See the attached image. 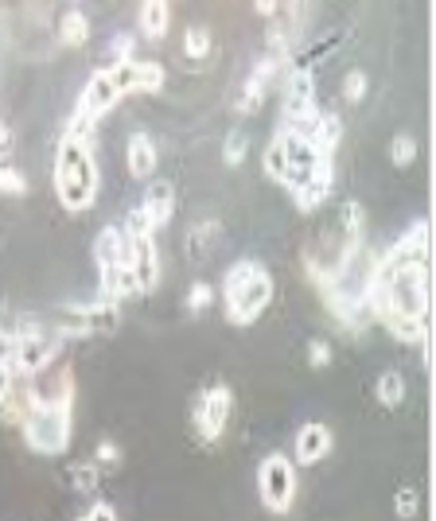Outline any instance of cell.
Returning a JSON list of instances; mask_svg holds the SVG:
<instances>
[{
	"mask_svg": "<svg viewBox=\"0 0 436 521\" xmlns=\"http://www.w3.org/2000/svg\"><path fill=\"white\" fill-rule=\"evenodd\" d=\"M55 195L63 210L94 207L98 195V164H94V144L82 137H63L59 140V156H55Z\"/></svg>",
	"mask_w": 436,
	"mask_h": 521,
	"instance_id": "cell-1",
	"label": "cell"
},
{
	"mask_svg": "<svg viewBox=\"0 0 436 521\" xmlns=\"http://www.w3.org/2000/svg\"><path fill=\"white\" fill-rule=\"evenodd\" d=\"M222 304H226L230 323H238V327L254 323L257 315L273 304V277L257 261L230 265L222 277Z\"/></svg>",
	"mask_w": 436,
	"mask_h": 521,
	"instance_id": "cell-2",
	"label": "cell"
},
{
	"mask_svg": "<svg viewBox=\"0 0 436 521\" xmlns=\"http://www.w3.org/2000/svg\"><path fill=\"white\" fill-rule=\"evenodd\" d=\"M24 444L36 455H63L71 448V409L63 405H36L24 424Z\"/></svg>",
	"mask_w": 436,
	"mask_h": 521,
	"instance_id": "cell-3",
	"label": "cell"
},
{
	"mask_svg": "<svg viewBox=\"0 0 436 521\" xmlns=\"http://www.w3.org/2000/svg\"><path fill=\"white\" fill-rule=\"evenodd\" d=\"M257 494H261L265 510H273V514L289 510L292 498H296V463L289 455L273 452L261 459V467H257Z\"/></svg>",
	"mask_w": 436,
	"mask_h": 521,
	"instance_id": "cell-4",
	"label": "cell"
},
{
	"mask_svg": "<svg viewBox=\"0 0 436 521\" xmlns=\"http://www.w3.org/2000/svg\"><path fill=\"white\" fill-rule=\"evenodd\" d=\"M59 335L55 331H43V327H24L16 331V358H12V370L16 378H39L55 358H59Z\"/></svg>",
	"mask_w": 436,
	"mask_h": 521,
	"instance_id": "cell-5",
	"label": "cell"
},
{
	"mask_svg": "<svg viewBox=\"0 0 436 521\" xmlns=\"http://www.w3.org/2000/svg\"><path fill=\"white\" fill-rule=\"evenodd\" d=\"M230 413H234V393L226 385L203 389L195 397V405H191V424H195L199 440L203 444H218L222 432H226V424H230Z\"/></svg>",
	"mask_w": 436,
	"mask_h": 521,
	"instance_id": "cell-6",
	"label": "cell"
},
{
	"mask_svg": "<svg viewBox=\"0 0 436 521\" xmlns=\"http://www.w3.org/2000/svg\"><path fill=\"white\" fill-rule=\"evenodd\" d=\"M285 55L289 51H281V47H269L265 51V59L257 63L250 74H246V82H242V94H238V113H257L261 102H265V94L273 90V78H277V70L285 67Z\"/></svg>",
	"mask_w": 436,
	"mask_h": 521,
	"instance_id": "cell-7",
	"label": "cell"
},
{
	"mask_svg": "<svg viewBox=\"0 0 436 521\" xmlns=\"http://www.w3.org/2000/svg\"><path fill=\"white\" fill-rule=\"evenodd\" d=\"M109 74H113L121 98L125 94H156L164 86V67L160 63H137V59H129V63H113Z\"/></svg>",
	"mask_w": 436,
	"mask_h": 521,
	"instance_id": "cell-8",
	"label": "cell"
},
{
	"mask_svg": "<svg viewBox=\"0 0 436 521\" xmlns=\"http://www.w3.org/2000/svg\"><path fill=\"white\" fill-rule=\"evenodd\" d=\"M331 444H335L331 428L320 424V420H308V424L296 432V440H292V463H296V467H316L320 459H327Z\"/></svg>",
	"mask_w": 436,
	"mask_h": 521,
	"instance_id": "cell-9",
	"label": "cell"
},
{
	"mask_svg": "<svg viewBox=\"0 0 436 521\" xmlns=\"http://www.w3.org/2000/svg\"><path fill=\"white\" fill-rule=\"evenodd\" d=\"M141 210L148 214L152 230H164V226L172 222V214H176V183H168V179H148Z\"/></svg>",
	"mask_w": 436,
	"mask_h": 521,
	"instance_id": "cell-10",
	"label": "cell"
},
{
	"mask_svg": "<svg viewBox=\"0 0 436 521\" xmlns=\"http://www.w3.org/2000/svg\"><path fill=\"white\" fill-rule=\"evenodd\" d=\"M129 269H133V277H137V288L148 292V288H156V280H160V253H156V234L152 238H129Z\"/></svg>",
	"mask_w": 436,
	"mask_h": 521,
	"instance_id": "cell-11",
	"label": "cell"
},
{
	"mask_svg": "<svg viewBox=\"0 0 436 521\" xmlns=\"http://www.w3.org/2000/svg\"><path fill=\"white\" fill-rule=\"evenodd\" d=\"M129 234L121 226H106L98 238H94V261H98V273L113 269V265H129Z\"/></svg>",
	"mask_w": 436,
	"mask_h": 521,
	"instance_id": "cell-12",
	"label": "cell"
},
{
	"mask_svg": "<svg viewBox=\"0 0 436 521\" xmlns=\"http://www.w3.org/2000/svg\"><path fill=\"white\" fill-rule=\"evenodd\" d=\"M156 144H152V137L148 133H133L129 137V144H125V164H129V175L133 179H156Z\"/></svg>",
	"mask_w": 436,
	"mask_h": 521,
	"instance_id": "cell-13",
	"label": "cell"
},
{
	"mask_svg": "<svg viewBox=\"0 0 436 521\" xmlns=\"http://www.w3.org/2000/svg\"><path fill=\"white\" fill-rule=\"evenodd\" d=\"M331 175H335V172H331V160H327L324 168L312 175V179H308L300 191H292V195H296V207L304 210V214H308V210L324 207V199L331 195Z\"/></svg>",
	"mask_w": 436,
	"mask_h": 521,
	"instance_id": "cell-14",
	"label": "cell"
},
{
	"mask_svg": "<svg viewBox=\"0 0 436 521\" xmlns=\"http://www.w3.org/2000/svg\"><path fill=\"white\" fill-rule=\"evenodd\" d=\"M308 140H312V148L320 152V156H335V148H339V140H343V121L335 117V113H320L316 117V125H312V133H308Z\"/></svg>",
	"mask_w": 436,
	"mask_h": 521,
	"instance_id": "cell-15",
	"label": "cell"
},
{
	"mask_svg": "<svg viewBox=\"0 0 436 521\" xmlns=\"http://www.w3.org/2000/svg\"><path fill=\"white\" fill-rule=\"evenodd\" d=\"M137 292H141V288H137V277H133V269H129V265L102 269V300L121 304L125 296H137Z\"/></svg>",
	"mask_w": 436,
	"mask_h": 521,
	"instance_id": "cell-16",
	"label": "cell"
},
{
	"mask_svg": "<svg viewBox=\"0 0 436 521\" xmlns=\"http://www.w3.org/2000/svg\"><path fill=\"white\" fill-rule=\"evenodd\" d=\"M382 323H386V331H390L394 339L409 343V347H425V343H429V323H425V319H413V315H386Z\"/></svg>",
	"mask_w": 436,
	"mask_h": 521,
	"instance_id": "cell-17",
	"label": "cell"
},
{
	"mask_svg": "<svg viewBox=\"0 0 436 521\" xmlns=\"http://www.w3.org/2000/svg\"><path fill=\"white\" fill-rule=\"evenodd\" d=\"M168 24H172L168 0H141V35L145 39H164Z\"/></svg>",
	"mask_w": 436,
	"mask_h": 521,
	"instance_id": "cell-18",
	"label": "cell"
},
{
	"mask_svg": "<svg viewBox=\"0 0 436 521\" xmlns=\"http://www.w3.org/2000/svg\"><path fill=\"white\" fill-rule=\"evenodd\" d=\"M59 43L63 47H82V43H90V20L71 8V12H63L59 16Z\"/></svg>",
	"mask_w": 436,
	"mask_h": 521,
	"instance_id": "cell-19",
	"label": "cell"
},
{
	"mask_svg": "<svg viewBox=\"0 0 436 521\" xmlns=\"http://www.w3.org/2000/svg\"><path fill=\"white\" fill-rule=\"evenodd\" d=\"M374 393H378V401L386 405V409H398L401 401H405V378H401L398 370H386L378 385H374Z\"/></svg>",
	"mask_w": 436,
	"mask_h": 521,
	"instance_id": "cell-20",
	"label": "cell"
},
{
	"mask_svg": "<svg viewBox=\"0 0 436 521\" xmlns=\"http://www.w3.org/2000/svg\"><path fill=\"white\" fill-rule=\"evenodd\" d=\"M215 238H218V222H199V226L187 234V253H191L195 261H203V257L211 253Z\"/></svg>",
	"mask_w": 436,
	"mask_h": 521,
	"instance_id": "cell-21",
	"label": "cell"
},
{
	"mask_svg": "<svg viewBox=\"0 0 436 521\" xmlns=\"http://www.w3.org/2000/svg\"><path fill=\"white\" fill-rule=\"evenodd\" d=\"M246 156H250V137H246L242 129H230V133H226V144H222V160H226V168H238Z\"/></svg>",
	"mask_w": 436,
	"mask_h": 521,
	"instance_id": "cell-22",
	"label": "cell"
},
{
	"mask_svg": "<svg viewBox=\"0 0 436 521\" xmlns=\"http://www.w3.org/2000/svg\"><path fill=\"white\" fill-rule=\"evenodd\" d=\"M285 172H289V160H285V140L273 137V140H269V148H265V175L281 183V179H285Z\"/></svg>",
	"mask_w": 436,
	"mask_h": 521,
	"instance_id": "cell-23",
	"label": "cell"
},
{
	"mask_svg": "<svg viewBox=\"0 0 436 521\" xmlns=\"http://www.w3.org/2000/svg\"><path fill=\"white\" fill-rule=\"evenodd\" d=\"M211 32L207 28H187V35H183V55L187 59H207L211 55Z\"/></svg>",
	"mask_w": 436,
	"mask_h": 521,
	"instance_id": "cell-24",
	"label": "cell"
},
{
	"mask_svg": "<svg viewBox=\"0 0 436 521\" xmlns=\"http://www.w3.org/2000/svg\"><path fill=\"white\" fill-rule=\"evenodd\" d=\"M71 483H74V490H98V483H102V467L90 463V459L71 463Z\"/></svg>",
	"mask_w": 436,
	"mask_h": 521,
	"instance_id": "cell-25",
	"label": "cell"
},
{
	"mask_svg": "<svg viewBox=\"0 0 436 521\" xmlns=\"http://www.w3.org/2000/svg\"><path fill=\"white\" fill-rule=\"evenodd\" d=\"M390 160H394V168H409V164L417 160V140L409 137V133L394 137V144H390Z\"/></svg>",
	"mask_w": 436,
	"mask_h": 521,
	"instance_id": "cell-26",
	"label": "cell"
},
{
	"mask_svg": "<svg viewBox=\"0 0 436 521\" xmlns=\"http://www.w3.org/2000/svg\"><path fill=\"white\" fill-rule=\"evenodd\" d=\"M211 304H215V288H211L207 280H195L191 292H187V308H191V312H207Z\"/></svg>",
	"mask_w": 436,
	"mask_h": 521,
	"instance_id": "cell-27",
	"label": "cell"
},
{
	"mask_svg": "<svg viewBox=\"0 0 436 521\" xmlns=\"http://www.w3.org/2000/svg\"><path fill=\"white\" fill-rule=\"evenodd\" d=\"M394 510H398V518H417V510H421V494L413 487H401L398 494H394Z\"/></svg>",
	"mask_w": 436,
	"mask_h": 521,
	"instance_id": "cell-28",
	"label": "cell"
},
{
	"mask_svg": "<svg viewBox=\"0 0 436 521\" xmlns=\"http://www.w3.org/2000/svg\"><path fill=\"white\" fill-rule=\"evenodd\" d=\"M366 98V74L363 70H351L347 78H343V102L359 105Z\"/></svg>",
	"mask_w": 436,
	"mask_h": 521,
	"instance_id": "cell-29",
	"label": "cell"
},
{
	"mask_svg": "<svg viewBox=\"0 0 436 521\" xmlns=\"http://www.w3.org/2000/svg\"><path fill=\"white\" fill-rule=\"evenodd\" d=\"M24 191H28V179L16 172V168L0 164V195H24Z\"/></svg>",
	"mask_w": 436,
	"mask_h": 521,
	"instance_id": "cell-30",
	"label": "cell"
},
{
	"mask_svg": "<svg viewBox=\"0 0 436 521\" xmlns=\"http://www.w3.org/2000/svg\"><path fill=\"white\" fill-rule=\"evenodd\" d=\"M308 366H312V370L331 366V343H327V339H312V343H308Z\"/></svg>",
	"mask_w": 436,
	"mask_h": 521,
	"instance_id": "cell-31",
	"label": "cell"
},
{
	"mask_svg": "<svg viewBox=\"0 0 436 521\" xmlns=\"http://www.w3.org/2000/svg\"><path fill=\"white\" fill-rule=\"evenodd\" d=\"M94 463H98V467H117V463H121V448H117L113 440H98V448H94Z\"/></svg>",
	"mask_w": 436,
	"mask_h": 521,
	"instance_id": "cell-32",
	"label": "cell"
},
{
	"mask_svg": "<svg viewBox=\"0 0 436 521\" xmlns=\"http://www.w3.org/2000/svg\"><path fill=\"white\" fill-rule=\"evenodd\" d=\"M109 55H113V63H129L133 59V35H117L113 47H109Z\"/></svg>",
	"mask_w": 436,
	"mask_h": 521,
	"instance_id": "cell-33",
	"label": "cell"
},
{
	"mask_svg": "<svg viewBox=\"0 0 436 521\" xmlns=\"http://www.w3.org/2000/svg\"><path fill=\"white\" fill-rule=\"evenodd\" d=\"M12 358H16V331L0 327V366H12Z\"/></svg>",
	"mask_w": 436,
	"mask_h": 521,
	"instance_id": "cell-34",
	"label": "cell"
},
{
	"mask_svg": "<svg viewBox=\"0 0 436 521\" xmlns=\"http://www.w3.org/2000/svg\"><path fill=\"white\" fill-rule=\"evenodd\" d=\"M82 521H117V514H113V506L98 502V506H94V510H90V514H86Z\"/></svg>",
	"mask_w": 436,
	"mask_h": 521,
	"instance_id": "cell-35",
	"label": "cell"
}]
</instances>
